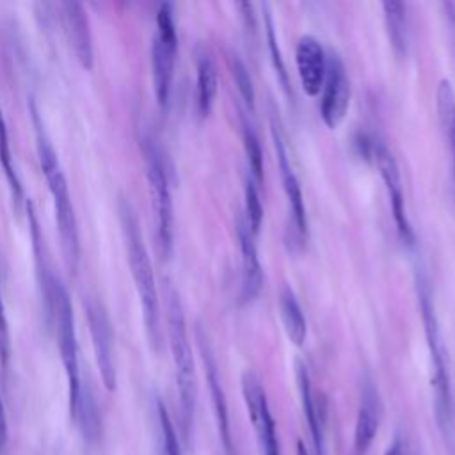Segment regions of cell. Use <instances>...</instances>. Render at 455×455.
Returning <instances> with one entry per match:
<instances>
[{
  "label": "cell",
  "instance_id": "obj_1",
  "mask_svg": "<svg viewBox=\"0 0 455 455\" xmlns=\"http://www.w3.org/2000/svg\"><path fill=\"white\" fill-rule=\"evenodd\" d=\"M416 284H418L419 311H421V320L425 325L427 347H428V355H430V386H432V396H434V414H435V421L444 437L446 446L450 450H455V444H453L455 405H453V395H451V384H450L446 348H444V343L441 338L430 286L423 275H418Z\"/></svg>",
  "mask_w": 455,
  "mask_h": 455
},
{
  "label": "cell",
  "instance_id": "obj_2",
  "mask_svg": "<svg viewBox=\"0 0 455 455\" xmlns=\"http://www.w3.org/2000/svg\"><path fill=\"white\" fill-rule=\"evenodd\" d=\"M30 112H32L34 126H36V146H37L39 164H41V169L48 181L52 197H53L55 220H57L59 235H60L64 261H66L68 268L75 272L76 265H78V258H80V236H78V224H76V217H75L71 194L68 188V180L60 167L57 151L44 132L43 121L39 117V112H37L34 101H30Z\"/></svg>",
  "mask_w": 455,
  "mask_h": 455
},
{
  "label": "cell",
  "instance_id": "obj_3",
  "mask_svg": "<svg viewBox=\"0 0 455 455\" xmlns=\"http://www.w3.org/2000/svg\"><path fill=\"white\" fill-rule=\"evenodd\" d=\"M119 220L126 242V254L128 263L132 268V275L135 281V288L142 306V316L146 325V334L153 350H160L162 345V329H160V304H158V291L156 281L151 267V259L148 249L144 245L140 228L137 217L133 213L132 204L126 199H119L117 204Z\"/></svg>",
  "mask_w": 455,
  "mask_h": 455
},
{
  "label": "cell",
  "instance_id": "obj_4",
  "mask_svg": "<svg viewBox=\"0 0 455 455\" xmlns=\"http://www.w3.org/2000/svg\"><path fill=\"white\" fill-rule=\"evenodd\" d=\"M164 304H165V316H167V332L169 343L176 370V386L181 407V419L183 428L188 434L194 419L196 409V368H194V355L187 334L183 307L180 302V295L174 284L169 279H164Z\"/></svg>",
  "mask_w": 455,
  "mask_h": 455
},
{
  "label": "cell",
  "instance_id": "obj_5",
  "mask_svg": "<svg viewBox=\"0 0 455 455\" xmlns=\"http://www.w3.org/2000/svg\"><path fill=\"white\" fill-rule=\"evenodd\" d=\"M41 288H43L48 315H50V318L55 325V332H57L59 352H60V359H62L66 379H68L69 416L73 419L76 402H78V395H80V387H82L80 371H78V345H76L73 307H71L68 290L57 275L50 274L46 283Z\"/></svg>",
  "mask_w": 455,
  "mask_h": 455
},
{
  "label": "cell",
  "instance_id": "obj_6",
  "mask_svg": "<svg viewBox=\"0 0 455 455\" xmlns=\"http://www.w3.org/2000/svg\"><path fill=\"white\" fill-rule=\"evenodd\" d=\"M144 155H146V169H148L153 212L156 220L158 249L162 258H169L172 252V236H174V228H172L174 217H172V199L169 190V180H167L162 155L151 140H146Z\"/></svg>",
  "mask_w": 455,
  "mask_h": 455
},
{
  "label": "cell",
  "instance_id": "obj_7",
  "mask_svg": "<svg viewBox=\"0 0 455 455\" xmlns=\"http://www.w3.org/2000/svg\"><path fill=\"white\" fill-rule=\"evenodd\" d=\"M178 52V36L172 20V7L171 4L164 2L156 12V32L151 44V68H153V85L156 101L162 108L167 107L172 75H174V62Z\"/></svg>",
  "mask_w": 455,
  "mask_h": 455
},
{
  "label": "cell",
  "instance_id": "obj_8",
  "mask_svg": "<svg viewBox=\"0 0 455 455\" xmlns=\"http://www.w3.org/2000/svg\"><path fill=\"white\" fill-rule=\"evenodd\" d=\"M240 384H242V396L245 402V409H247L251 425L254 428L259 455H281L275 423H274L261 380L254 371L247 370L242 373Z\"/></svg>",
  "mask_w": 455,
  "mask_h": 455
},
{
  "label": "cell",
  "instance_id": "obj_9",
  "mask_svg": "<svg viewBox=\"0 0 455 455\" xmlns=\"http://www.w3.org/2000/svg\"><path fill=\"white\" fill-rule=\"evenodd\" d=\"M84 307H85L92 348H94L103 386L107 391H116L117 375H116V364H114V334H112L110 318L103 304L94 297H87L84 300Z\"/></svg>",
  "mask_w": 455,
  "mask_h": 455
},
{
  "label": "cell",
  "instance_id": "obj_10",
  "mask_svg": "<svg viewBox=\"0 0 455 455\" xmlns=\"http://www.w3.org/2000/svg\"><path fill=\"white\" fill-rule=\"evenodd\" d=\"M371 155H373V160L379 167V172L382 176V181H384L387 196H389V204H391L393 219H395V224H396V231H398L403 243L412 245L416 236H414V229L409 222L407 210H405L403 185H402V176H400L398 164H396L393 153L382 142H377V140L371 142Z\"/></svg>",
  "mask_w": 455,
  "mask_h": 455
},
{
  "label": "cell",
  "instance_id": "obj_11",
  "mask_svg": "<svg viewBox=\"0 0 455 455\" xmlns=\"http://www.w3.org/2000/svg\"><path fill=\"white\" fill-rule=\"evenodd\" d=\"M350 105V82L347 69L338 55L327 57V69L322 85L320 114L327 128H336Z\"/></svg>",
  "mask_w": 455,
  "mask_h": 455
},
{
  "label": "cell",
  "instance_id": "obj_12",
  "mask_svg": "<svg viewBox=\"0 0 455 455\" xmlns=\"http://www.w3.org/2000/svg\"><path fill=\"white\" fill-rule=\"evenodd\" d=\"M272 140H274V148H275V156H277V167L281 172V180H283V188L288 199V208H290V215L293 219V226L299 231L300 236H304L307 233V215H306V206H304V199H302V190H300V183L297 180V174L291 167L286 146H284V139L283 133L279 130V126L275 124V121H272Z\"/></svg>",
  "mask_w": 455,
  "mask_h": 455
},
{
  "label": "cell",
  "instance_id": "obj_13",
  "mask_svg": "<svg viewBox=\"0 0 455 455\" xmlns=\"http://www.w3.org/2000/svg\"><path fill=\"white\" fill-rule=\"evenodd\" d=\"M295 64L302 91L307 96H316L323 85L327 55L315 36H302L295 50Z\"/></svg>",
  "mask_w": 455,
  "mask_h": 455
},
{
  "label": "cell",
  "instance_id": "obj_14",
  "mask_svg": "<svg viewBox=\"0 0 455 455\" xmlns=\"http://www.w3.org/2000/svg\"><path fill=\"white\" fill-rule=\"evenodd\" d=\"M297 386L302 403V412L309 427L311 434V444H313V455H327L325 448V412L320 398L311 389V380L307 368L299 361L297 363Z\"/></svg>",
  "mask_w": 455,
  "mask_h": 455
},
{
  "label": "cell",
  "instance_id": "obj_15",
  "mask_svg": "<svg viewBox=\"0 0 455 455\" xmlns=\"http://www.w3.org/2000/svg\"><path fill=\"white\" fill-rule=\"evenodd\" d=\"M197 338H199V348H201V357L204 363V370H206V380H208V387H210V395H212V403H213V411H215V419H217V428H219V435L224 446V451L228 455L233 453V443H231V430H229V418H228V405H226V398H224V391L220 386V379H219V371H217V364L215 359L212 355L210 345L206 341V338L203 336L201 331H197Z\"/></svg>",
  "mask_w": 455,
  "mask_h": 455
},
{
  "label": "cell",
  "instance_id": "obj_16",
  "mask_svg": "<svg viewBox=\"0 0 455 455\" xmlns=\"http://www.w3.org/2000/svg\"><path fill=\"white\" fill-rule=\"evenodd\" d=\"M380 425V400L375 386L366 382L361 389L355 430H354V448L357 455H364L371 446Z\"/></svg>",
  "mask_w": 455,
  "mask_h": 455
},
{
  "label": "cell",
  "instance_id": "obj_17",
  "mask_svg": "<svg viewBox=\"0 0 455 455\" xmlns=\"http://www.w3.org/2000/svg\"><path fill=\"white\" fill-rule=\"evenodd\" d=\"M62 16L68 37L73 44L75 55L85 69H91L94 64V50H92V34L89 27V18L80 2H64Z\"/></svg>",
  "mask_w": 455,
  "mask_h": 455
},
{
  "label": "cell",
  "instance_id": "obj_18",
  "mask_svg": "<svg viewBox=\"0 0 455 455\" xmlns=\"http://www.w3.org/2000/svg\"><path fill=\"white\" fill-rule=\"evenodd\" d=\"M236 235L242 254V299L252 300L261 288L263 272L258 259V251L252 240V233L249 231L245 220L236 222Z\"/></svg>",
  "mask_w": 455,
  "mask_h": 455
},
{
  "label": "cell",
  "instance_id": "obj_19",
  "mask_svg": "<svg viewBox=\"0 0 455 455\" xmlns=\"http://www.w3.org/2000/svg\"><path fill=\"white\" fill-rule=\"evenodd\" d=\"M435 107H437V119L441 124L443 137L446 140V146L450 148L453 181H455V91L448 78H441L437 84Z\"/></svg>",
  "mask_w": 455,
  "mask_h": 455
},
{
  "label": "cell",
  "instance_id": "obj_20",
  "mask_svg": "<svg viewBox=\"0 0 455 455\" xmlns=\"http://www.w3.org/2000/svg\"><path fill=\"white\" fill-rule=\"evenodd\" d=\"M73 419L78 423L82 437H84L85 443L92 444L100 439V435H101V414H100L98 402H96L92 391L87 386L80 387V395H78V402H76Z\"/></svg>",
  "mask_w": 455,
  "mask_h": 455
},
{
  "label": "cell",
  "instance_id": "obj_21",
  "mask_svg": "<svg viewBox=\"0 0 455 455\" xmlns=\"http://www.w3.org/2000/svg\"><path fill=\"white\" fill-rule=\"evenodd\" d=\"M382 11L393 50L398 55H405L409 48V18L405 4L396 0H386L382 2Z\"/></svg>",
  "mask_w": 455,
  "mask_h": 455
},
{
  "label": "cell",
  "instance_id": "obj_22",
  "mask_svg": "<svg viewBox=\"0 0 455 455\" xmlns=\"http://www.w3.org/2000/svg\"><path fill=\"white\" fill-rule=\"evenodd\" d=\"M279 311H281V320H283L286 336L293 345L300 347L306 339L307 325H306V318L300 309V304L295 299V293L291 291V288L288 286H284L279 293Z\"/></svg>",
  "mask_w": 455,
  "mask_h": 455
},
{
  "label": "cell",
  "instance_id": "obj_23",
  "mask_svg": "<svg viewBox=\"0 0 455 455\" xmlns=\"http://www.w3.org/2000/svg\"><path fill=\"white\" fill-rule=\"evenodd\" d=\"M196 100L201 116H208L217 94V68L210 55H201L197 60Z\"/></svg>",
  "mask_w": 455,
  "mask_h": 455
},
{
  "label": "cell",
  "instance_id": "obj_24",
  "mask_svg": "<svg viewBox=\"0 0 455 455\" xmlns=\"http://www.w3.org/2000/svg\"><path fill=\"white\" fill-rule=\"evenodd\" d=\"M0 164L4 167V172H5L9 187H11V196H12V201H14V208H16V212H21V206L27 203V199H25V192H23V187L20 183V178H18L14 167H12L9 135H7L5 119L2 116V108H0Z\"/></svg>",
  "mask_w": 455,
  "mask_h": 455
},
{
  "label": "cell",
  "instance_id": "obj_25",
  "mask_svg": "<svg viewBox=\"0 0 455 455\" xmlns=\"http://www.w3.org/2000/svg\"><path fill=\"white\" fill-rule=\"evenodd\" d=\"M263 9H265V34H267V43H268V52H270L272 66L275 69V75H277V80H279L283 91L286 94H290L288 71H286L283 55H281V50H279V44H277V37H275V30H274V21H272V12L268 11L267 4H263Z\"/></svg>",
  "mask_w": 455,
  "mask_h": 455
},
{
  "label": "cell",
  "instance_id": "obj_26",
  "mask_svg": "<svg viewBox=\"0 0 455 455\" xmlns=\"http://www.w3.org/2000/svg\"><path fill=\"white\" fill-rule=\"evenodd\" d=\"M229 71H231V76L236 84V89L242 96V100L245 101V105L252 110L254 108V100H256V92H254V85H252V78H251V73L245 66V62L236 55V53H229Z\"/></svg>",
  "mask_w": 455,
  "mask_h": 455
},
{
  "label": "cell",
  "instance_id": "obj_27",
  "mask_svg": "<svg viewBox=\"0 0 455 455\" xmlns=\"http://www.w3.org/2000/svg\"><path fill=\"white\" fill-rule=\"evenodd\" d=\"M156 412H158V425H160L162 455H181V446H180L178 434L174 430L171 416H169L162 400L156 402Z\"/></svg>",
  "mask_w": 455,
  "mask_h": 455
},
{
  "label": "cell",
  "instance_id": "obj_28",
  "mask_svg": "<svg viewBox=\"0 0 455 455\" xmlns=\"http://www.w3.org/2000/svg\"><path fill=\"white\" fill-rule=\"evenodd\" d=\"M243 197H245V224H247L249 231L254 235V233H258V229L261 226L263 206H261L259 194H258V188L252 183V180L245 181Z\"/></svg>",
  "mask_w": 455,
  "mask_h": 455
},
{
  "label": "cell",
  "instance_id": "obj_29",
  "mask_svg": "<svg viewBox=\"0 0 455 455\" xmlns=\"http://www.w3.org/2000/svg\"><path fill=\"white\" fill-rule=\"evenodd\" d=\"M243 146H245V155L252 171V176L256 181L263 180V153L259 140L251 126H243Z\"/></svg>",
  "mask_w": 455,
  "mask_h": 455
},
{
  "label": "cell",
  "instance_id": "obj_30",
  "mask_svg": "<svg viewBox=\"0 0 455 455\" xmlns=\"http://www.w3.org/2000/svg\"><path fill=\"white\" fill-rule=\"evenodd\" d=\"M11 357V336H9V323L5 316V306L2 299V288H0V363L4 368H7Z\"/></svg>",
  "mask_w": 455,
  "mask_h": 455
},
{
  "label": "cell",
  "instance_id": "obj_31",
  "mask_svg": "<svg viewBox=\"0 0 455 455\" xmlns=\"http://www.w3.org/2000/svg\"><path fill=\"white\" fill-rule=\"evenodd\" d=\"M386 455H412V453L407 450L405 441H403L400 435H396V437L393 439V443L387 446Z\"/></svg>",
  "mask_w": 455,
  "mask_h": 455
},
{
  "label": "cell",
  "instance_id": "obj_32",
  "mask_svg": "<svg viewBox=\"0 0 455 455\" xmlns=\"http://www.w3.org/2000/svg\"><path fill=\"white\" fill-rule=\"evenodd\" d=\"M5 443H7V416H5L4 400L0 396V450L5 448Z\"/></svg>",
  "mask_w": 455,
  "mask_h": 455
}]
</instances>
